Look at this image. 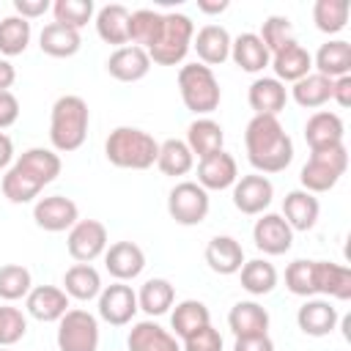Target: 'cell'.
I'll return each mask as SVG.
<instances>
[{
    "mask_svg": "<svg viewBox=\"0 0 351 351\" xmlns=\"http://www.w3.org/2000/svg\"><path fill=\"white\" fill-rule=\"evenodd\" d=\"M337 307L329 299H304V304L296 310V324L310 337H326L337 326Z\"/></svg>",
    "mask_w": 351,
    "mask_h": 351,
    "instance_id": "obj_20",
    "label": "cell"
},
{
    "mask_svg": "<svg viewBox=\"0 0 351 351\" xmlns=\"http://www.w3.org/2000/svg\"><path fill=\"white\" fill-rule=\"evenodd\" d=\"M348 14H351L348 0H315L313 5V22L326 36L340 33L348 25Z\"/></svg>",
    "mask_w": 351,
    "mask_h": 351,
    "instance_id": "obj_41",
    "label": "cell"
},
{
    "mask_svg": "<svg viewBox=\"0 0 351 351\" xmlns=\"http://www.w3.org/2000/svg\"><path fill=\"white\" fill-rule=\"evenodd\" d=\"M47 11H52V3L49 0H14V14L22 16V19H38L44 16Z\"/></svg>",
    "mask_w": 351,
    "mask_h": 351,
    "instance_id": "obj_50",
    "label": "cell"
},
{
    "mask_svg": "<svg viewBox=\"0 0 351 351\" xmlns=\"http://www.w3.org/2000/svg\"><path fill=\"white\" fill-rule=\"evenodd\" d=\"M101 288H104L101 285V274L90 263H74L63 274V291H66L69 299L90 302V299H99Z\"/></svg>",
    "mask_w": 351,
    "mask_h": 351,
    "instance_id": "obj_34",
    "label": "cell"
},
{
    "mask_svg": "<svg viewBox=\"0 0 351 351\" xmlns=\"http://www.w3.org/2000/svg\"><path fill=\"white\" fill-rule=\"evenodd\" d=\"M236 178H239V165H236V159L225 148L197 162V184L206 192L230 189L236 184Z\"/></svg>",
    "mask_w": 351,
    "mask_h": 351,
    "instance_id": "obj_16",
    "label": "cell"
},
{
    "mask_svg": "<svg viewBox=\"0 0 351 351\" xmlns=\"http://www.w3.org/2000/svg\"><path fill=\"white\" fill-rule=\"evenodd\" d=\"M252 241L263 255H285L293 247V230L282 214L263 211L252 225Z\"/></svg>",
    "mask_w": 351,
    "mask_h": 351,
    "instance_id": "obj_14",
    "label": "cell"
},
{
    "mask_svg": "<svg viewBox=\"0 0 351 351\" xmlns=\"http://www.w3.org/2000/svg\"><path fill=\"white\" fill-rule=\"evenodd\" d=\"M52 16H55V22L80 30L93 16V0H55L52 3Z\"/></svg>",
    "mask_w": 351,
    "mask_h": 351,
    "instance_id": "obj_44",
    "label": "cell"
},
{
    "mask_svg": "<svg viewBox=\"0 0 351 351\" xmlns=\"http://www.w3.org/2000/svg\"><path fill=\"white\" fill-rule=\"evenodd\" d=\"M346 167H348L346 145H335V148H326V151H310V159L299 170L302 189L310 192V195L329 192V189H335V184L340 181Z\"/></svg>",
    "mask_w": 351,
    "mask_h": 351,
    "instance_id": "obj_7",
    "label": "cell"
},
{
    "mask_svg": "<svg viewBox=\"0 0 351 351\" xmlns=\"http://www.w3.org/2000/svg\"><path fill=\"white\" fill-rule=\"evenodd\" d=\"M206 263L214 274H239V269L244 266V247L233 236H214L206 244Z\"/></svg>",
    "mask_w": 351,
    "mask_h": 351,
    "instance_id": "obj_28",
    "label": "cell"
},
{
    "mask_svg": "<svg viewBox=\"0 0 351 351\" xmlns=\"http://www.w3.org/2000/svg\"><path fill=\"white\" fill-rule=\"evenodd\" d=\"M228 326L236 337H258L269 335V310L255 299L236 302L228 313Z\"/></svg>",
    "mask_w": 351,
    "mask_h": 351,
    "instance_id": "obj_22",
    "label": "cell"
},
{
    "mask_svg": "<svg viewBox=\"0 0 351 351\" xmlns=\"http://www.w3.org/2000/svg\"><path fill=\"white\" fill-rule=\"evenodd\" d=\"M104 269L118 282H129V280H134V277L143 274V269H145V252L134 241H115V244H110L104 250Z\"/></svg>",
    "mask_w": 351,
    "mask_h": 351,
    "instance_id": "obj_15",
    "label": "cell"
},
{
    "mask_svg": "<svg viewBox=\"0 0 351 351\" xmlns=\"http://www.w3.org/2000/svg\"><path fill=\"white\" fill-rule=\"evenodd\" d=\"M239 277H241V288L250 293V296H266L277 288V269L274 263H269L266 258H252V261H244V266L239 269Z\"/></svg>",
    "mask_w": 351,
    "mask_h": 351,
    "instance_id": "obj_37",
    "label": "cell"
},
{
    "mask_svg": "<svg viewBox=\"0 0 351 351\" xmlns=\"http://www.w3.org/2000/svg\"><path fill=\"white\" fill-rule=\"evenodd\" d=\"M16 80V69L8 58H0V90H8Z\"/></svg>",
    "mask_w": 351,
    "mask_h": 351,
    "instance_id": "obj_53",
    "label": "cell"
},
{
    "mask_svg": "<svg viewBox=\"0 0 351 351\" xmlns=\"http://www.w3.org/2000/svg\"><path fill=\"white\" fill-rule=\"evenodd\" d=\"M291 99L304 107V110H318L324 107L329 99H332V80L318 74V71H310L307 77L296 80L293 88H291Z\"/></svg>",
    "mask_w": 351,
    "mask_h": 351,
    "instance_id": "obj_38",
    "label": "cell"
},
{
    "mask_svg": "<svg viewBox=\"0 0 351 351\" xmlns=\"http://www.w3.org/2000/svg\"><path fill=\"white\" fill-rule=\"evenodd\" d=\"M129 22H132V11L121 3H107L96 11V33L104 44L126 47L129 44Z\"/></svg>",
    "mask_w": 351,
    "mask_h": 351,
    "instance_id": "obj_26",
    "label": "cell"
},
{
    "mask_svg": "<svg viewBox=\"0 0 351 351\" xmlns=\"http://www.w3.org/2000/svg\"><path fill=\"white\" fill-rule=\"evenodd\" d=\"M313 69L329 80L351 74V44L343 38H332V41L321 44L313 58Z\"/></svg>",
    "mask_w": 351,
    "mask_h": 351,
    "instance_id": "obj_33",
    "label": "cell"
},
{
    "mask_svg": "<svg viewBox=\"0 0 351 351\" xmlns=\"http://www.w3.org/2000/svg\"><path fill=\"white\" fill-rule=\"evenodd\" d=\"M230 58H233V63H236L241 71H247V74L263 71V69L269 66V60H271L269 49H266L263 41L258 38V33H241V36H236V38L230 41Z\"/></svg>",
    "mask_w": 351,
    "mask_h": 351,
    "instance_id": "obj_32",
    "label": "cell"
},
{
    "mask_svg": "<svg viewBox=\"0 0 351 351\" xmlns=\"http://www.w3.org/2000/svg\"><path fill=\"white\" fill-rule=\"evenodd\" d=\"M343 134H346L343 118L329 110L313 112L304 123V143L310 145V151H326V148L343 145Z\"/></svg>",
    "mask_w": 351,
    "mask_h": 351,
    "instance_id": "obj_17",
    "label": "cell"
},
{
    "mask_svg": "<svg viewBox=\"0 0 351 351\" xmlns=\"http://www.w3.org/2000/svg\"><path fill=\"white\" fill-rule=\"evenodd\" d=\"M11 159H14V143L5 132H0V170L11 167Z\"/></svg>",
    "mask_w": 351,
    "mask_h": 351,
    "instance_id": "obj_54",
    "label": "cell"
},
{
    "mask_svg": "<svg viewBox=\"0 0 351 351\" xmlns=\"http://www.w3.org/2000/svg\"><path fill=\"white\" fill-rule=\"evenodd\" d=\"M208 208H211L208 192L197 181H178L167 195V214L184 228L200 225L208 217Z\"/></svg>",
    "mask_w": 351,
    "mask_h": 351,
    "instance_id": "obj_9",
    "label": "cell"
},
{
    "mask_svg": "<svg viewBox=\"0 0 351 351\" xmlns=\"http://www.w3.org/2000/svg\"><path fill=\"white\" fill-rule=\"evenodd\" d=\"M0 351H11V348H0Z\"/></svg>",
    "mask_w": 351,
    "mask_h": 351,
    "instance_id": "obj_56",
    "label": "cell"
},
{
    "mask_svg": "<svg viewBox=\"0 0 351 351\" xmlns=\"http://www.w3.org/2000/svg\"><path fill=\"white\" fill-rule=\"evenodd\" d=\"M159 143L154 134L137 126H118L104 140V156L121 170H148L156 165Z\"/></svg>",
    "mask_w": 351,
    "mask_h": 351,
    "instance_id": "obj_4",
    "label": "cell"
},
{
    "mask_svg": "<svg viewBox=\"0 0 351 351\" xmlns=\"http://www.w3.org/2000/svg\"><path fill=\"white\" fill-rule=\"evenodd\" d=\"M27 332V318L22 310L16 307H5L0 304V348H11L14 343H19Z\"/></svg>",
    "mask_w": 351,
    "mask_h": 351,
    "instance_id": "obj_47",
    "label": "cell"
},
{
    "mask_svg": "<svg viewBox=\"0 0 351 351\" xmlns=\"http://www.w3.org/2000/svg\"><path fill=\"white\" fill-rule=\"evenodd\" d=\"M318 214H321L318 197L304 189H291L282 200V219L291 225V230H313Z\"/></svg>",
    "mask_w": 351,
    "mask_h": 351,
    "instance_id": "obj_29",
    "label": "cell"
},
{
    "mask_svg": "<svg viewBox=\"0 0 351 351\" xmlns=\"http://www.w3.org/2000/svg\"><path fill=\"white\" fill-rule=\"evenodd\" d=\"M137 293L126 282H112L104 285L99 293V318L107 321L110 326H126L137 315Z\"/></svg>",
    "mask_w": 351,
    "mask_h": 351,
    "instance_id": "obj_12",
    "label": "cell"
},
{
    "mask_svg": "<svg viewBox=\"0 0 351 351\" xmlns=\"http://www.w3.org/2000/svg\"><path fill=\"white\" fill-rule=\"evenodd\" d=\"M258 38L263 41V47H266L269 55H271V52H277L280 47H285L288 41H293V22H291L288 16H282V14H271V16L263 19Z\"/></svg>",
    "mask_w": 351,
    "mask_h": 351,
    "instance_id": "obj_45",
    "label": "cell"
},
{
    "mask_svg": "<svg viewBox=\"0 0 351 351\" xmlns=\"http://www.w3.org/2000/svg\"><path fill=\"white\" fill-rule=\"evenodd\" d=\"M173 302H176V288H173V282L165 280V277H151V280H145V282L140 285V291H137V307H140L145 315H151V318L165 315V313L173 307Z\"/></svg>",
    "mask_w": 351,
    "mask_h": 351,
    "instance_id": "obj_35",
    "label": "cell"
},
{
    "mask_svg": "<svg viewBox=\"0 0 351 351\" xmlns=\"http://www.w3.org/2000/svg\"><path fill=\"white\" fill-rule=\"evenodd\" d=\"M69 296L63 288L58 285H36L30 288V293L25 296V307L27 313L36 318V321H44V324H52V321H60L69 310Z\"/></svg>",
    "mask_w": 351,
    "mask_h": 351,
    "instance_id": "obj_19",
    "label": "cell"
},
{
    "mask_svg": "<svg viewBox=\"0 0 351 351\" xmlns=\"http://www.w3.org/2000/svg\"><path fill=\"white\" fill-rule=\"evenodd\" d=\"M33 288V277L30 269H25L22 263H5L0 266V299L5 302H16L25 299Z\"/></svg>",
    "mask_w": 351,
    "mask_h": 351,
    "instance_id": "obj_42",
    "label": "cell"
},
{
    "mask_svg": "<svg viewBox=\"0 0 351 351\" xmlns=\"http://www.w3.org/2000/svg\"><path fill=\"white\" fill-rule=\"evenodd\" d=\"M332 99L337 101V107H351V74L332 80Z\"/></svg>",
    "mask_w": 351,
    "mask_h": 351,
    "instance_id": "obj_52",
    "label": "cell"
},
{
    "mask_svg": "<svg viewBox=\"0 0 351 351\" xmlns=\"http://www.w3.org/2000/svg\"><path fill=\"white\" fill-rule=\"evenodd\" d=\"M269 66L274 69V80H280L285 85V82H296L313 71V55L293 38L285 47H280L277 52H271Z\"/></svg>",
    "mask_w": 351,
    "mask_h": 351,
    "instance_id": "obj_18",
    "label": "cell"
},
{
    "mask_svg": "<svg viewBox=\"0 0 351 351\" xmlns=\"http://www.w3.org/2000/svg\"><path fill=\"white\" fill-rule=\"evenodd\" d=\"M192 38H195V25L186 14H162V25H159V33L154 38V44L145 49L151 63L156 66H178L189 47H192Z\"/></svg>",
    "mask_w": 351,
    "mask_h": 351,
    "instance_id": "obj_5",
    "label": "cell"
},
{
    "mask_svg": "<svg viewBox=\"0 0 351 351\" xmlns=\"http://www.w3.org/2000/svg\"><path fill=\"white\" fill-rule=\"evenodd\" d=\"M233 351H274V343L269 335H258V337H236Z\"/></svg>",
    "mask_w": 351,
    "mask_h": 351,
    "instance_id": "obj_51",
    "label": "cell"
},
{
    "mask_svg": "<svg viewBox=\"0 0 351 351\" xmlns=\"http://www.w3.org/2000/svg\"><path fill=\"white\" fill-rule=\"evenodd\" d=\"M88 126H90V110H88V101L82 96L66 93V96L55 99L52 112H49L52 151H58V154L77 151L88 137Z\"/></svg>",
    "mask_w": 351,
    "mask_h": 351,
    "instance_id": "obj_3",
    "label": "cell"
},
{
    "mask_svg": "<svg viewBox=\"0 0 351 351\" xmlns=\"http://www.w3.org/2000/svg\"><path fill=\"white\" fill-rule=\"evenodd\" d=\"M33 219L47 233H63L74 228V222L80 219V208L66 195H47L33 203Z\"/></svg>",
    "mask_w": 351,
    "mask_h": 351,
    "instance_id": "obj_11",
    "label": "cell"
},
{
    "mask_svg": "<svg viewBox=\"0 0 351 351\" xmlns=\"http://www.w3.org/2000/svg\"><path fill=\"white\" fill-rule=\"evenodd\" d=\"M30 36H33V30H30L27 19H22L16 14L0 19V55L3 58L22 55L27 49V44H30Z\"/></svg>",
    "mask_w": 351,
    "mask_h": 351,
    "instance_id": "obj_40",
    "label": "cell"
},
{
    "mask_svg": "<svg viewBox=\"0 0 351 351\" xmlns=\"http://www.w3.org/2000/svg\"><path fill=\"white\" fill-rule=\"evenodd\" d=\"M19 118V99L11 90H0V132L14 126Z\"/></svg>",
    "mask_w": 351,
    "mask_h": 351,
    "instance_id": "obj_49",
    "label": "cell"
},
{
    "mask_svg": "<svg viewBox=\"0 0 351 351\" xmlns=\"http://www.w3.org/2000/svg\"><path fill=\"white\" fill-rule=\"evenodd\" d=\"M60 176V156L52 148H27L3 176L0 189L5 200L22 206L41 195L47 184Z\"/></svg>",
    "mask_w": 351,
    "mask_h": 351,
    "instance_id": "obj_2",
    "label": "cell"
},
{
    "mask_svg": "<svg viewBox=\"0 0 351 351\" xmlns=\"http://www.w3.org/2000/svg\"><path fill=\"white\" fill-rule=\"evenodd\" d=\"M178 93H181L184 107L200 118L214 112L222 101V88L214 71L203 63H186L178 69Z\"/></svg>",
    "mask_w": 351,
    "mask_h": 351,
    "instance_id": "obj_6",
    "label": "cell"
},
{
    "mask_svg": "<svg viewBox=\"0 0 351 351\" xmlns=\"http://www.w3.org/2000/svg\"><path fill=\"white\" fill-rule=\"evenodd\" d=\"M184 143L189 145L192 156L206 159V156L222 151V145H225V132H222V126H219L214 118H208V115H206V118H195V121L186 126V140H184Z\"/></svg>",
    "mask_w": 351,
    "mask_h": 351,
    "instance_id": "obj_30",
    "label": "cell"
},
{
    "mask_svg": "<svg viewBox=\"0 0 351 351\" xmlns=\"http://www.w3.org/2000/svg\"><path fill=\"white\" fill-rule=\"evenodd\" d=\"M156 167L165 173V176H186L192 167H195V156L189 151V145L184 140H165L159 143V154H156Z\"/></svg>",
    "mask_w": 351,
    "mask_h": 351,
    "instance_id": "obj_39",
    "label": "cell"
},
{
    "mask_svg": "<svg viewBox=\"0 0 351 351\" xmlns=\"http://www.w3.org/2000/svg\"><path fill=\"white\" fill-rule=\"evenodd\" d=\"M181 351H222V335L208 324L203 329H197L195 335H189L186 340H181Z\"/></svg>",
    "mask_w": 351,
    "mask_h": 351,
    "instance_id": "obj_48",
    "label": "cell"
},
{
    "mask_svg": "<svg viewBox=\"0 0 351 351\" xmlns=\"http://www.w3.org/2000/svg\"><path fill=\"white\" fill-rule=\"evenodd\" d=\"M230 41L233 38L222 25H203L195 33L192 47H195L200 63L211 69V66H219V63H225L230 58Z\"/></svg>",
    "mask_w": 351,
    "mask_h": 351,
    "instance_id": "obj_27",
    "label": "cell"
},
{
    "mask_svg": "<svg viewBox=\"0 0 351 351\" xmlns=\"http://www.w3.org/2000/svg\"><path fill=\"white\" fill-rule=\"evenodd\" d=\"M126 348L129 351H181V343L173 332H167L165 326L148 318V321H137L129 329Z\"/></svg>",
    "mask_w": 351,
    "mask_h": 351,
    "instance_id": "obj_25",
    "label": "cell"
},
{
    "mask_svg": "<svg viewBox=\"0 0 351 351\" xmlns=\"http://www.w3.org/2000/svg\"><path fill=\"white\" fill-rule=\"evenodd\" d=\"M58 351H99V318L82 307H69L58 321Z\"/></svg>",
    "mask_w": 351,
    "mask_h": 351,
    "instance_id": "obj_8",
    "label": "cell"
},
{
    "mask_svg": "<svg viewBox=\"0 0 351 351\" xmlns=\"http://www.w3.org/2000/svg\"><path fill=\"white\" fill-rule=\"evenodd\" d=\"M228 5H230L228 0H197V8L203 14H222Z\"/></svg>",
    "mask_w": 351,
    "mask_h": 351,
    "instance_id": "obj_55",
    "label": "cell"
},
{
    "mask_svg": "<svg viewBox=\"0 0 351 351\" xmlns=\"http://www.w3.org/2000/svg\"><path fill=\"white\" fill-rule=\"evenodd\" d=\"M285 288L293 293V296H302V299H313L315 296V274H313V261H293L288 263L285 269Z\"/></svg>",
    "mask_w": 351,
    "mask_h": 351,
    "instance_id": "obj_46",
    "label": "cell"
},
{
    "mask_svg": "<svg viewBox=\"0 0 351 351\" xmlns=\"http://www.w3.org/2000/svg\"><path fill=\"white\" fill-rule=\"evenodd\" d=\"M38 47L49 58H71L82 47V36L74 27H66L60 22H49L38 33Z\"/></svg>",
    "mask_w": 351,
    "mask_h": 351,
    "instance_id": "obj_31",
    "label": "cell"
},
{
    "mask_svg": "<svg viewBox=\"0 0 351 351\" xmlns=\"http://www.w3.org/2000/svg\"><path fill=\"white\" fill-rule=\"evenodd\" d=\"M230 189H233V206L247 217L263 214L274 197V184L261 173H250V176L236 178V184Z\"/></svg>",
    "mask_w": 351,
    "mask_h": 351,
    "instance_id": "obj_13",
    "label": "cell"
},
{
    "mask_svg": "<svg viewBox=\"0 0 351 351\" xmlns=\"http://www.w3.org/2000/svg\"><path fill=\"white\" fill-rule=\"evenodd\" d=\"M313 274H315V293L337 302L351 299V269L343 263L332 261H313Z\"/></svg>",
    "mask_w": 351,
    "mask_h": 351,
    "instance_id": "obj_21",
    "label": "cell"
},
{
    "mask_svg": "<svg viewBox=\"0 0 351 351\" xmlns=\"http://www.w3.org/2000/svg\"><path fill=\"white\" fill-rule=\"evenodd\" d=\"M107 71L118 82H137L151 71V58H148L145 49H140L134 44H126V47H118L107 58Z\"/></svg>",
    "mask_w": 351,
    "mask_h": 351,
    "instance_id": "obj_23",
    "label": "cell"
},
{
    "mask_svg": "<svg viewBox=\"0 0 351 351\" xmlns=\"http://www.w3.org/2000/svg\"><path fill=\"white\" fill-rule=\"evenodd\" d=\"M159 25H162V11H154V8H140V11H132V22H129V41L140 49H148L159 33Z\"/></svg>",
    "mask_w": 351,
    "mask_h": 351,
    "instance_id": "obj_43",
    "label": "cell"
},
{
    "mask_svg": "<svg viewBox=\"0 0 351 351\" xmlns=\"http://www.w3.org/2000/svg\"><path fill=\"white\" fill-rule=\"evenodd\" d=\"M211 324V313L200 299H184L176 304L173 315H170V329L178 340H186L189 335H195L197 329Z\"/></svg>",
    "mask_w": 351,
    "mask_h": 351,
    "instance_id": "obj_36",
    "label": "cell"
},
{
    "mask_svg": "<svg viewBox=\"0 0 351 351\" xmlns=\"http://www.w3.org/2000/svg\"><path fill=\"white\" fill-rule=\"evenodd\" d=\"M247 101L255 110V115H280L288 104V88L274 77H258L252 80L247 90Z\"/></svg>",
    "mask_w": 351,
    "mask_h": 351,
    "instance_id": "obj_24",
    "label": "cell"
},
{
    "mask_svg": "<svg viewBox=\"0 0 351 351\" xmlns=\"http://www.w3.org/2000/svg\"><path fill=\"white\" fill-rule=\"evenodd\" d=\"M66 250L77 263H90L107 250V228L99 219H77L66 236Z\"/></svg>",
    "mask_w": 351,
    "mask_h": 351,
    "instance_id": "obj_10",
    "label": "cell"
},
{
    "mask_svg": "<svg viewBox=\"0 0 351 351\" xmlns=\"http://www.w3.org/2000/svg\"><path fill=\"white\" fill-rule=\"evenodd\" d=\"M247 159L255 173H282L293 162V140L274 115H252L244 129Z\"/></svg>",
    "mask_w": 351,
    "mask_h": 351,
    "instance_id": "obj_1",
    "label": "cell"
}]
</instances>
